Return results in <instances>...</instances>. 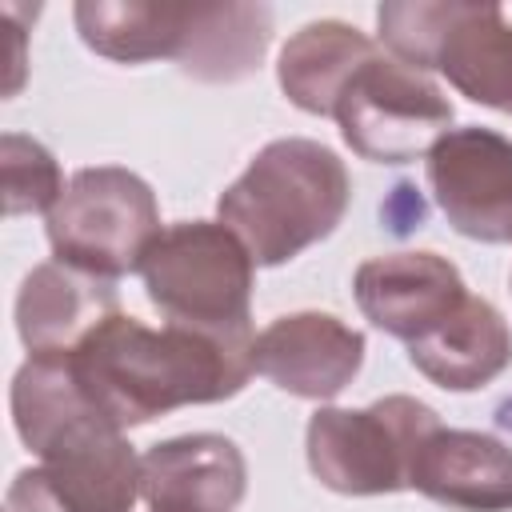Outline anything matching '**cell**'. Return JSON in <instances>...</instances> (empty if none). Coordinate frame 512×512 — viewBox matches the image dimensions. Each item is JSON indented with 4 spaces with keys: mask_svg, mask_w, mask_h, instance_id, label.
I'll use <instances>...</instances> for the list:
<instances>
[{
    "mask_svg": "<svg viewBox=\"0 0 512 512\" xmlns=\"http://www.w3.org/2000/svg\"><path fill=\"white\" fill-rule=\"evenodd\" d=\"M428 184L448 224L480 244H512V140L464 124L428 152Z\"/></svg>",
    "mask_w": 512,
    "mask_h": 512,
    "instance_id": "obj_9",
    "label": "cell"
},
{
    "mask_svg": "<svg viewBox=\"0 0 512 512\" xmlns=\"http://www.w3.org/2000/svg\"><path fill=\"white\" fill-rule=\"evenodd\" d=\"M80 40L116 64L144 60H184L200 4H160V0H80L72 8Z\"/></svg>",
    "mask_w": 512,
    "mask_h": 512,
    "instance_id": "obj_16",
    "label": "cell"
},
{
    "mask_svg": "<svg viewBox=\"0 0 512 512\" xmlns=\"http://www.w3.org/2000/svg\"><path fill=\"white\" fill-rule=\"evenodd\" d=\"M0 184H4V216L52 212L68 188L60 180L56 156L40 140L20 132L0 136Z\"/></svg>",
    "mask_w": 512,
    "mask_h": 512,
    "instance_id": "obj_20",
    "label": "cell"
},
{
    "mask_svg": "<svg viewBox=\"0 0 512 512\" xmlns=\"http://www.w3.org/2000/svg\"><path fill=\"white\" fill-rule=\"evenodd\" d=\"M440 428L412 396H384L368 408H320L308 420V468L340 496H384L412 488V464Z\"/></svg>",
    "mask_w": 512,
    "mask_h": 512,
    "instance_id": "obj_5",
    "label": "cell"
},
{
    "mask_svg": "<svg viewBox=\"0 0 512 512\" xmlns=\"http://www.w3.org/2000/svg\"><path fill=\"white\" fill-rule=\"evenodd\" d=\"M272 40L268 4H200V20L180 68L208 84H232L260 68Z\"/></svg>",
    "mask_w": 512,
    "mask_h": 512,
    "instance_id": "obj_18",
    "label": "cell"
},
{
    "mask_svg": "<svg viewBox=\"0 0 512 512\" xmlns=\"http://www.w3.org/2000/svg\"><path fill=\"white\" fill-rule=\"evenodd\" d=\"M348 196L344 160L316 140L288 136L252 156L244 176L220 192L216 212L256 264L276 268L324 240L344 220Z\"/></svg>",
    "mask_w": 512,
    "mask_h": 512,
    "instance_id": "obj_2",
    "label": "cell"
},
{
    "mask_svg": "<svg viewBox=\"0 0 512 512\" xmlns=\"http://www.w3.org/2000/svg\"><path fill=\"white\" fill-rule=\"evenodd\" d=\"M352 292L364 320L404 344H416L440 328L468 300L456 264L436 252H392L364 260L356 268Z\"/></svg>",
    "mask_w": 512,
    "mask_h": 512,
    "instance_id": "obj_10",
    "label": "cell"
},
{
    "mask_svg": "<svg viewBox=\"0 0 512 512\" xmlns=\"http://www.w3.org/2000/svg\"><path fill=\"white\" fill-rule=\"evenodd\" d=\"M100 408L84 396L72 352L60 356H28L12 376V420L20 440L40 456L52 440H60L80 420L96 416ZM104 416V412H100Z\"/></svg>",
    "mask_w": 512,
    "mask_h": 512,
    "instance_id": "obj_19",
    "label": "cell"
},
{
    "mask_svg": "<svg viewBox=\"0 0 512 512\" xmlns=\"http://www.w3.org/2000/svg\"><path fill=\"white\" fill-rule=\"evenodd\" d=\"M376 52V44L340 20H316L304 24L280 52L276 76L284 96L312 116H332L340 88L348 84V76Z\"/></svg>",
    "mask_w": 512,
    "mask_h": 512,
    "instance_id": "obj_17",
    "label": "cell"
},
{
    "mask_svg": "<svg viewBox=\"0 0 512 512\" xmlns=\"http://www.w3.org/2000/svg\"><path fill=\"white\" fill-rule=\"evenodd\" d=\"M252 268L248 248L212 220H180L164 228L140 260L148 300L168 324L224 340L252 336Z\"/></svg>",
    "mask_w": 512,
    "mask_h": 512,
    "instance_id": "obj_4",
    "label": "cell"
},
{
    "mask_svg": "<svg viewBox=\"0 0 512 512\" xmlns=\"http://www.w3.org/2000/svg\"><path fill=\"white\" fill-rule=\"evenodd\" d=\"M140 456L108 416H88L40 452V468L16 472L8 512H132Z\"/></svg>",
    "mask_w": 512,
    "mask_h": 512,
    "instance_id": "obj_8",
    "label": "cell"
},
{
    "mask_svg": "<svg viewBox=\"0 0 512 512\" xmlns=\"http://www.w3.org/2000/svg\"><path fill=\"white\" fill-rule=\"evenodd\" d=\"M252 364L292 396L332 400L364 364V332L328 312H292L256 336Z\"/></svg>",
    "mask_w": 512,
    "mask_h": 512,
    "instance_id": "obj_11",
    "label": "cell"
},
{
    "mask_svg": "<svg viewBox=\"0 0 512 512\" xmlns=\"http://www.w3.org/2000/svg\"><path fill=\"white\" fill-rule=\"evenodd\" d=\"M112 312H120L116 284L64 260L32 268L16 296V328L32 356L76 352Z\"/></svg>",
    "mask_w": 512,
    "mask_h": 512,
    "instance_id": "obj_13",
    "label": "cell"
},
{
    "mask_svg": "<svg viewBox=\"0 0 512 512\" xmlns=\"http://www.w3.org/2000/svg\"><path fill=\"white\" fill-rule=\"evenodd\" d=\"M408 360L436 388L476 392L512 364V328L496 304L468 296L440 328L408 344Z\"/></svg>",
    "mask_w": 512,
    "mask_h": 512,
    "instance_id": "obj_15",
    "label": "cell"
},
{
    "mask_svg": "<svg viewBox=\"0 0 512 512\" xmlns=\"http://www.w3.org/2000/svg\"><path fill=\"white\" fill-rule=\"evenodd\" d=\"M256 340H224L196 328H148L112 312L72 352L84 396L116 424H148L184 404H216L236 396L248 376Z\"/></svg>",
    "mask_w": 512,
    "mask_h": 512,
    "instance_id": "obj_1",
    "label": "cell"
},
{
    "mask_svg": "<svg viewBox=\"0 0 512 512\" xmlns=\"http://www.w3.org/2000/svg\"><path fill=\"white\" fill-rule=\"evenodd\" d=\"M380 44L416 72L448 84L496 112H512V24L496 4L468 0H388L376 8Z\"/></svg>",
    "mask_w": 512,
    "mask_h": 512,
    "instance_id": "obj_3",
    "label": "cell"
},
{
    "mask_svg": "<svg viewBox=\"0 0 512 512\" xmlns=\"http://www.w3.org/2000/svg\"><path fill=\"white\" fill-rule=\"evenodd\" d=\"M332 120L360 160L408 164L428 156L432 144L448 132L452 100L436 80L376 48L340 88Z\"/></svg>",
    "mask_w": 512,
    "mask_h": 512,
    "instance_id": "obj_7",
    "label": "cell"
},
{
    "mask_svg": "<svg viewBox=\"0 0 512 512\" xmlns=\"http://www.w3.org/2000/svg\"><path fill=\"white\" fill-rule=\"evenodd\" d=\"M496 424H500V428H512V396L496 408Z\"/></svg>",
    "mask_w": 512,
    "mask_h": 512,
    "instance_id": "obj_21",
    "label": "cell"
},
{
    "mask_svg": "<svg viewBox=\"0 0 512 512\" xmlns=\"http://www.w3.org/2000/svg\"><path fill=\"white\" fill-rule=\"evenodd\" d=\"M244 488V452L216 432L176 436L140 456V496L152 512H232Z\"/></svg>",
    "mask_w": 512,
    "mask_h": 512,
    "instance_id": "obj_12",
    "label": "cell"
},
{
    "mask_svg": "<svg viewBox=\"0 0 512 512\" xmlns=\"http://www.w3.org/2000/svg\"><path fill=\"white\" fill-rule=\"evenodd\" d=\"M412 488L460 512H508L512 448L484 432L436 428L412 464Z\"/></svg>",
    "mask_w": 512,
    "mask_h": 512,
    "instance_id": "obj_14",
    "label": "cell"
},
{
    "mask_svg": "<svg viewBox=\"0 0 512 512\" xmlns=\"http://www.w3.org/2000/svg\"><path fill=\"white\" fill-rule=\"evenodd\" d=\"M152 188L128 168H80L48 212V244L56 260L116 280L136 272L160 236Z\"/></svg>",
    "mask_w": 512,
    "mask_h": 512,
    "instance_id": "obj_6",
    "label": "cell"
}]
</instances>
